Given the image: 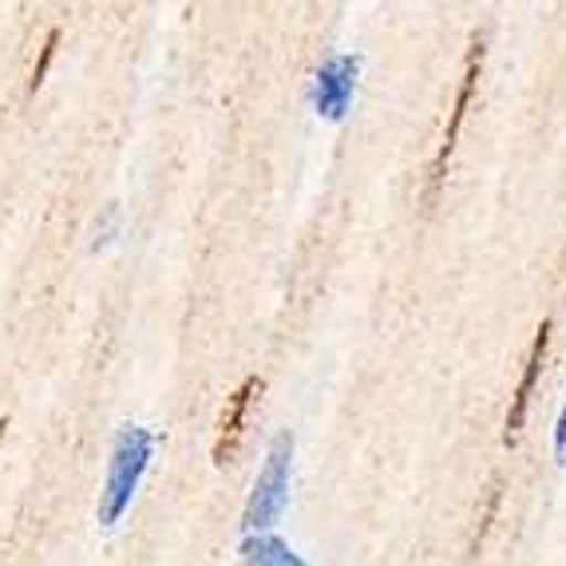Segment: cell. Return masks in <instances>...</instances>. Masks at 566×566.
Listing matches in <instances>:
<instances>
[{
  "instance_id": "1",
  "label": "cell",
  "mask_w": 566,
  "mask_h": 566,
  "mask_svg": "<svg viewBox=\"0 0 566 566\" xmlns=\"http://www.w3.org/2000/svg\"><path fill=\"white\" fill-rule=\"evenodd\" d=\"M155 444H159V436L143 424H123L115 432L104 491H99V503H95V520L104 531L119 527V520L132 511L135 491H139L143 475H147V468L155 460Z\"/></svg>"
},
{
  "instance_id": "2",
  "label": "cell",
  "mask_w": 566,
  "mask_h": 566,
  "mask_svg": "<svg viewBox=\"0 0 566 566\" xmlns=\"http://www.w3.org/2000/svg\"><path fill=\"white\" fill-rule=\"evenodd\" d=\"M290 480H293V432H277L265 448V463L258 472L250 500L242 511L245 535H270L277 527V520L290 507Z\"/></svg>"
},
{
  "instance_id": "3",
  "label": "cell",
  "mask_w": 566,
  "mask_h": 566,
  "mask_svg": "<svg viewBox=\"0 0 566 566\" xmlns=\"http://www.w3.org/2000/svg\"><path fill=\"white\" fill-rule=\"evenodd\" d=\"M357 80H360V56L357 52H333V56L313 72V84H310L313 112L329 123H340L353 107Z\"/></svg>"
},
{
  "instance_id": "4",
  "label": "cell",
  "mask_w": 566,
  "mask_h": 566,
  "mask_svg": "<svg viewBox=\"0 0 566 566\" xmlns=\"http://www.w3.org/2000/svg\"><path fill=\"white\" fill-rule=\"evenodd\" d=\"M547 333H551V322H543L535 329V340H531V353H527V368H523V380L515 388V397H511V408H507V432L503 440L515 444L523 432V420H527V405H531V388H535L538 373H543V357H547Z\"/></svg>"
},
{
  "instance_id": "5",
  "label": "cell",
  "mask_w": 566,
  "mask_h": 566,
  "mask_svg": "<svg viewBox=\"0 0 566 566\" xmlns=\"http://www.w3.org/2000/svg\"><path fill=\"white\" fill-rule=\"evenodd\" d=\"M262 392V377H245L242 385H238V392L227 400V412H222V420H218V440H214V463H227L230 455H234L238 448V436H242V420H245V408H250V400Z\"/></svg>"
},
{
  "instance_id": "6",
  "label": "cell",
  "mask_w": 566,
  "mask_h": 566,
  "mask_svg": "<svg viewBox=\"0 0 566 566\" xmlns=\"http://www.w3.org/2000/svg\"><path fill=\"white\" fill-rule=\"evenodd\" d=\"M238 558H242V566H310L282 535H274V531H270V535H245L242 543H238Z\"/></svg>"
},
{
  "instance_id": "7",
  "label": "cell",
  "mask_w": 566,
  "mask_h": 566,
  "mask_svg": "<svg viewBox=\"0 0 566 566\" xmlns=\"http://www.w3.org/2000/svg\"><path fill=\"white\" fill-rule=\"evenodd\" d=\"M480 64H483V44H480V40H475L472 52H468V67H463V87H460V99H455L452 123H448L444 143H440V159H436V167H432V182H436V187H440V179H444V159H448V155H452L455 132H460L463 107H468V99H472V87H475V76H480Z\"/></svg>"
},
{
  "instance_id": "8",
  "label": "cell",
  "mask_w": 566,
  "mask_h": 566,
  "mask_svg": "<svg viewBox=\"0 0 566 566\" xmlns=\"http://www.w3.org/2000/svg\"><path fill=\"white\" fill-rule=\"evenodd\" d=\"M56 44H60V32L52 29L48 32V40H44V48H40V60H36V67H32V80H29V92L36 95V87L44 84V76H48V64H52V56H56Z\"/></svg>"
},
{
  "instance_id": "9",
  "label": "cell",
  "mask_w": 566,
  "mask_h": 566,
  "mask_svg": "<svg viewBox=\"0 0 566 566\" xmlns=\"http://www.w3.org/2000/svg\"><path fill=\"white\" fill-rule=\"evenodd\" d=\"M115 222H119V207H107V214H104V227H95V242H92V250H99V245H107V242H112V234H115Z\"/></svg>"
},
{
  "instance_id": "10",
  "label": "cell",
  "mask_w": 566,
  "mask_h": 566,
  "mask_svg": "<svg viewBox=\"0 0 566 566\" xmlns=\"http://www.w3.org/2000/svg\"><path fill=\"white\" fill-rule=\"evenodd\" d=\"M555 460L566 468V400H563V412H558V424H555Z\"/></svg>"
}]
</instances>
